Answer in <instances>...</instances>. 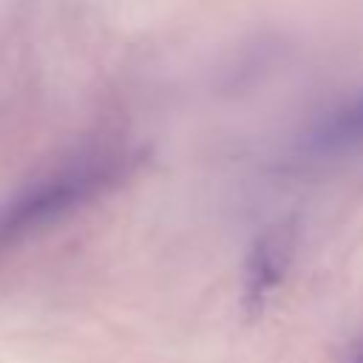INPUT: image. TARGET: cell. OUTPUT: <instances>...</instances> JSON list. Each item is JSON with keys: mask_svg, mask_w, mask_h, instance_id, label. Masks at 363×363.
I'll return each instance as SVG.
<instances>
[{"mask_svg": "<svg viewBox=\"0 0 363 363\" xmlns=\"http://www.w3.org/2000/svg\"><path fill=\"white\" fill-rule=\"evenodd\" d=\"M122 150H88L31 179L0 201V250L20 244L102 196L128 170Z\"/></svg>", "mask_w": 363, "mask_h": 363, "instance_id": "obj_1", "label": "cell"}, {"mask_svg": "<svg viewBox=\"0 0 363 363\" xmlns=\"http://www.w3.org/2000/svg\"><path fill=\"white\" fill-rule=\"evenodd\" d=\"M286 255H289V241L281 233H272L252 247L244 275V309L250 315H255L267 303V295L278 286L286 269Z\"/></svg>", "mask_w": 363, "mask_h": 363, "instance_id": "obj_2", "label": "cell"}, {"mask_svg": "<svg viewBox=\"0 0 363 363\" xmlns=\"http://www.w3.org/2000/svg\"><path fill=\"white\" fill-rule=\"evenodd\" d=\"M312 145L320 150H343L363 145V94L332 111L312 133Z\"/></svg>", "mask_w": 363, "mask_h": 363, "instance_id": "obj_3", "label": "cell"}, {"mask_svg": "<svg viewBox=\"0 0 363 363\" xmlns=\"http://www.w3.org/2000/svg\"><path fill=\"white\" fill-rule=\"evenodd\" d=\"M343 363H363V343L360 346H354L349 354H346V360Z\"/></svg>", "mask_w": 363, "mask_h": 363, "instance_id": "obj_4", "label": "cell"}]
</instances>
